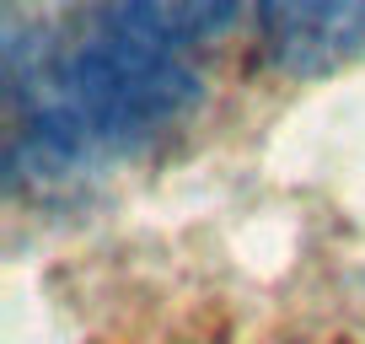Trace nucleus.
Returning a JSON list of instances; mask_svg holds the SVG:
<instances>
[{
	"label": "nucleus",
	"instance_id": "obj_2",
	"mask_svg": "<svg viewBox=\"0 0 365 344\" xmlns=\"http://www.w3.org/2000/svg\"><path fill=\"white\" fill-rule=\"evenodd\" d=\"M258 49L290 81L339 76L365 59V0H258Z\"/></svg>",
	"mask_w": 365,
	"mask_h": 344
},
{
	"label": "nucleus",
	"instance_id": "obj_1",
	"mask_svg": "<svg viewBox=\"0 0 365 344\" xmlns=\"http://www.w3.org/2000/svg\"><path fill=\"white\" fill-rule=\"evenodd\" d=\"M38 113L70 124L97 151L167 140L199 108V76L167 33L129 0L70 16L38 59Z\"/></svg>",
	"mask_w": 365,
	"mask_h": 344
},
{
	"label": "nucleus",
	"instance_id": "obj_3",
	"mask_svg": "<svg viewBox=\"0 0 365 344\" xmlns=\"http://www.w3.org/2000/svg\"><path fill=\"white\" fill-rule=\"evenodd\" d=\"M140 16H145L156 33H167L172 44H205V38H215L220 27L237 16L242 0H129Z\"/></svg>",
	"mask_w": 365,
	"mask_h": 344
}]
</instances>
